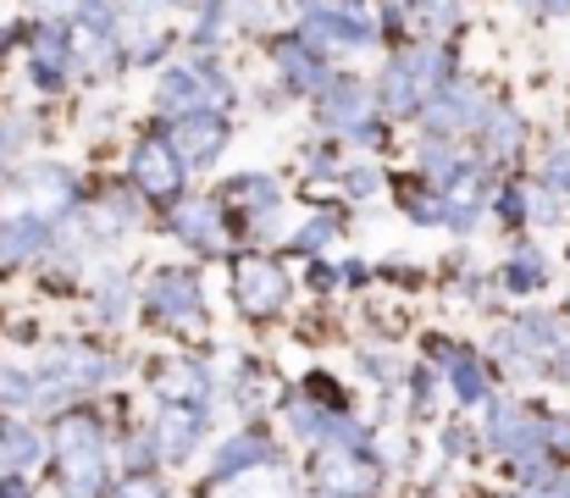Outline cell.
<instances>
[{"label": "cell", "instance_id": "6da1fadb", "mask_svg": "<svg viewBox=\"0 0 570 498\" xmlns=\"http://www.w3.org/2000/svg\"><path fill=\"white\" fill-rule=\"evenodd\" d=\"M449 78H454L449 50L432 45V39H410V45H399V50L387 56L382 84L372 89V95H377V106L387 111V117H415V111H421Z\"/></svg>", "mask_w": 570, "mask_h": 498}, {"label": "cell", "instance_id": "7a4b0ae2", "mask_svg": "<svg viewBox=\"0 0 570 498\" xmlns=\"http://www.w3.org/2000/svg\"><path fill=\"white\" fill-rule=\"evenodd\" d=\"M156 106L184 117V111H227L233 106V78L216 61H173L156 78Z\"/></svg>", "mask_w": 570, "mask_h": 498}, {"label": "cell", "instance_id": "3957f363", "mask_svg": "<svg viewBox=\"0 0 570 498\" xmlns=\"http://www.w3.org/2000/svg\"><path fill=\"white\" fill-rule=\"evenodd\" d=\"M56 460H61V488L72 498H95L106 488V443L95 421H67L56 438Z\"/></svg>", "mask_w": 570, "mask_h": 498}, {"label": "cell", "instance_id": "277c9868", "mask_svg": "<svg viewBox=\"0 0 570 498\" xmlns=\"http://www.w3.org/2000/svg\"><path fill=\"white\" fill-rule=\"evenodd\" d=\"M316 111H322V123H327V128H338V134H350V139H355L366 123H377V95H372L355 72H344V78L333 72V78L316 89Z\"/></svg>", "mask_w": 570, "mask_h": 498}, {"label": "cell", "instance_id": "5b68a950", "mask_svg": "<svg viewBox=\"0 0 570 498\" xmlns=\"http://www.w3.org/2000/svg\"><path fill=\"white\" fill-rule=\"evenodd\" d=\"M227 111H184V117H173V128H167V150L189 166H210L222 156V145H227Z\"/></svg>", "mask_w": 570, "mask_h": 498}, {"label": "cell", "instance_id": "8992f818", "mask_svg": "<svg viewBox=\"0 0 570 498\" xmlns=\"http://www.w3.org/2000/svg\"><path fill=\"white\" fill-rule=\"evenodd\" d=\"M482 95H476V84L471 78H449L426 106H421V117H426V128L438 134V139H454V134H476V123H482Z\"/></svg>", "mask_w": 570, "mask_h": 498}, {"label": "cell", "instance_id": "52a82bcc", "mask_svg": "<svg viewBox=\"0 0 570 498\" xmlns=\"http://www.w3.org/2000/svg\"><path fill=\"white\" fill-rule=\"evenodd\" d=\"M233 294H238V305L249 316H272V311L288 305V272L277 261H266V255H244L233 266Z\"/></svg>", "mask_w": 570, "mask_h": 498}, {"label": "cell", "instance_id": "ba28073f", "mask_svg": "<svg viewBox=\"0 0 570 498\" xmlns=\"http://www.w3.org/2000/svg\"><path fill=\"white\" fill-rule=\"evenodd\" d=\"M272 67H277V78H283V89H294V95H316L327 78H333V67H327V56L316 50V45H305L299 33H277L272 45Z\"/></svg>", "mask_w": 570, "mask_h": 498}, {"label": "cell", "instance_id": "9c48e42d", "mask_svg": "<svg viewBox=\"0 0 570 498\" xmlns=\"http://www.w3.org/2000/svg\"><path fill=\"white\" fill-rule=\"evenodd\" d=\"M145 300H150V316L167 322V328H199V316H205L199 283H194L189 272H161V277L145 289Z\"/></svg>", "mask_w": 570, "mask_h": 498}, {"label": "cell", "instance_id": "30bf717a", "mask_svg": "<svg viewBox=\"0 0 570 498\" xmlns=\"http://www.w3.org/2000/svg\"><path fill=\"white\" fill-rule=\"evenodd\" d=\"M134 183L156 199H173L184 188V162L167 150V139H139L134 145Z\"/></svg>", "mask_w": 570, "mask_h": 498}, {"label": "cell", "instance_id": "8fae6325", "mask_svg": "<svg viewBox=\"0 0 570 498\" xmlns=\"http://www.w3.org/2000/svg\"><path fill=\"white\" fill-rule=\"evenodd\" d=\"M538 427H543V421H538L532 410L499 404V410L488 416V443L504 449V455H515V460H532V455L543 449V432H538Z\"/></svg>", "mask_w": 570, "mask_h": 498}, {"label": "cell", "instance_id": "7c38bea8", "mask_svg": "<svg viewBox=\"0 0 570 498\" xmlns=\"http://www.w3.org/2000/svg\"><path fill=\"white\" fill-rule=\"evenodd\" d=\"M443 211H454V216H449L454 227H476V216L488 211V177L471 162H460L454 177L443 183Z\"/></svg>", "mask_w": 570, "mask_h": 498}, {"label": "cell", "instance_id": "4fadbf2b", "mask_svg": "<svg viewBox=\"0 0 570 498\" xmlns=\"http://www.w3.org/2000/svg\"><path fill=\"white\" fill-rule=\"evenodd\" d=\"M199 432H205V404H167V416H161V427H156L161 460H189Z\"/></svg>", "mask_w": 570, "mask_h": 498}, {"label": "cell", "instance_id": "5bb4252c", "mask_svg": "<svg viewBox=\"0 0 570 498\" xmlns=\"http://www.w3.org/2000/svg\"><path fill=\"white\" fill-rule=\"evenodd\" d=\"M460 17H465L460 0H404V6H399V22H404L415 39H432V45H443V39L460 28Z\"/></svg>", "mask_w": 570, "mask_h": 498}, {"label": "cell", "instance_id": "9a60e30c", "mask_svg": "<svg viewBox=\"0 0 570 498\" xmlns=\"http://www.w3.org/2000/svg\"><path fill=\"white\" fill-rule=\"evenodd\" d=\"M476 145H482V156H488V162H510V156H521L527 128H521V117H515V111L493 106V111H482V123H476Z\"/></svg>", "mask_w": 570, "mask_h": 498}, {"label": "cell", "instance_id": "2e32d148", "mask_svg": "<svg viewBox=\"0 0 570 498\" xmlns=\"http://www.w3.org/2000/svg\"><path fill=\"white\" fill-rule=\"evenodd\" d=\"M156 393H161L167 404H205V399H210V377H205L194 360H167V365L156 371Z\"/></svg>", "mask_w": 570, "mask_h": 498}, {"label": "cell", "instance_id": "e0dca14e", "mask_svg": "<svg viewBox=\"0 0 570 498\" xmlns=\"http://www.w3.org/2000/svg\"><path fill=\"white\" fill-rule=\"evenodd\" d=\"M322 488L355 498V494H372L377 477H372V466H361L355 455H344V443H333V449L322 455Z\"/></svg>", "mask_w": 570, "mask_h": 498}, {"label": "cell", "instance_id": "ac0fdd59", "mask_svg": "<svg viewBox=\"0 0 570 498\" xmlns=\"http://www.w3.org/2000/svg\"><path fill=\"white\" fill-rule=\"evenodd\" d=\"M266 460H272V443H266L261 432H238L233 443H222V455H216L210 477H216V482H233L244 466H266Z\"/></svg>", "mask_w": 570, "mask_h": 498}, {"label": "cell", "instance_id": "d6986e66", "mask_svg": "<svg viewBox=\"0 0 570 498\" xmlns=\"http://www.w3.org/2000/svg\"><path fill=\"white\" fill-rule=\"evenodd\" d=\"M173 233L199 244V250H216V244H222V222H216V211H210L205 199H189V205L173 211Z\"/></svg>", "mask_w": 570, "mask_h": 498}, {"label": "cell", "instance_id": "ffe728a7", "mask_svg": "<svg viewBox=\"0 0 570 498\" xmlns=\"http://www.w3.org/2000/svg\"><path fill=\"white\" fill-rule=\"evenodd\" d=\"M443 365H449V382H454V393H460L465 404H476V399L488 393V377H482V360H476L471 349H443Z\"/></svg>", "mask_w": 570, "mask_h": 498}, {"label": "cell", "instance_id": "44dd1931", "mask_svg": "<svg viewBox=\"0 0 570 498\" xmlns=\"http://www.w3.org/2000/svg\"><path fill=\"white\" fill-rule=\"evenodd\" d=\"M227 28H238L233 22V0H205L199 6V22H194V50H216L222 39H227Z\"/></svg>", "mask_w": 570, "mask_h": 498}, {"label": "cell", "instance_id": "7402d4cb", "mask_svg": "<svg viewBox=\"0 0 570 498\" xmlns=\"http://www.w3.org/2000/svg\"><path fill=\"white\" fill-rule=\"evenodd\" d=\"M227 199H244L249 211H277L283 194H277V183H272L266 172H244V177L227 183Z\"/></svg>", "mask_w": 570, "mask_h": 498}, {"label": "cell", "instance_id": "603a6c76", "mask_svg": "<svg viewBox=\"0 0 570 498\" xmlns=\"http://www.w3.org/2000/svg\"><path fill=\"white\" fill-rule=\"evenodd\" d=\"M39 238H45V227H39L33 216H11V222L0 227V261H22V255H33Z\"/></svg>", "mask_w": 570, "mask_h": 498}, {"label": "cell", "instance_id": "cb8c5ba5", "mask_svg": "<svg viewBox=\"0 0 570 498\" xmlns=\"http://www.w3.org/2000/svg\"><path fill=\"white\" fill-rule=\"evenodd\" d=\"M134 216H139V211H134V199H128V194H106V199L95 205V216H89V222H95V233H106V238H111V233L134 227Z\"/></svg>", "mask_w": 570, "mask_h": 498}, {"label": "cell", "instance_id": "d4e9b609", "mask_svg": "<svg viewBox=\"0 0 570 498\" xmlns=\"http://www.w3.org/2000/svg\"><path fill=\"white\" fill-rule=\"evenodd\" d=\"M504 277H510V289L532 294V289H543V283H549V266L538 261V250H521V255L510 261V272H504Z\"/></svg>", "mask_w": 570, "mask_h": 498}, {"label": "cell", "instance_id": "484cf974", "mask_svg": "<svg viewBox=\"0 0 570 498\" xmlns=\"http://www.w3.org/2000/svg\"><path fill=\"white\" fill-rule=\"evenodd\" d=\"M454 150H449V139H438V134H432V139H426V145H421V172H426V177H438V183H449V177H454Z\"/></svg>", "mask_w": 570, "mask_h": 498}, {"label": "cell", "instance_id": "4316f807", "mask_svg": "<svg viewBox=\"0 0 570 498\" xmlns=\"http://www.w3.org/2000/svg\"><path fill=\"white\" fill-rule=\"evenodd\" d=\"M0 455H6L11 466H33V460H39V438L22 432V427H6V432H0Z\"/></svg>", "mask_w": 570, "mask_h": 498}, {"label": "cell", "instance_id": "83f0119b", "mask_svg": "<svg viewBox=\"0 0 570 498\" xmlns=\"http://www.w3.org/2000/svg\"><path fill=\"white\" fill-rule=\"evenodd\" d=\"M333 233H338V216H316L305 233H294V250H299V255H316V250H322Z\"/></svg>", "mask_w": 570, "mask_h": 498}, {"label": "cell", "instance_id": "f1b7e54d", "mask_svg": "<svg viewBox=\"0 0 570 498\" xmlns=\"http://www.w3.org/2000/svg\"><path fill=\"white\" fill-rule=\"evenodd\" d=\"M288 427H294L299 438H322V432H327V416L311 410V404H288Z\"/></svg>", "mask_w": 570, "mask_h": 498}, {"label": "cell", "instance_id": "f546056e", "mask_svg": "<svg viewBox=\"0 0 570 498\" xmlns=\"http://www.w3.org/2000/svg\"><path fill=\"white\" fill-rule=\"evenodd\" d=\"M0 404H33V382L22 371H6L0 365Z\"/></svg>", "mask_w": 570, "mask_h": 498}, {"label": "cell", "instance_id": "4dcf8cb0", "mask_svg": "<svg viewBox=\"0 0 570 498\" xmlns=\"http://www.w3.org/2000/svg\"><path fill=\"white\" fill-rule=\"evenodd\" d=\"M111 498H167V488H161L156 477H145V471H134V477H128V482H122V488H117V494H111Z\"/></svg>", "mask_w": 570, "mask_h": 498}, {"label": "cell", "instance_id": "1f68e13d", "mask_svg": "<svg viewBox=\"0 0 570 498\" xmlns=\"http://www.w3.org/2000/svg\"><path fill=\"white\" fill-rule=\"evenodd\" d=\"M543 183L554 188V194H570V150H554L549 166H543Z\"/></svg>", "mask_w": 570, "mask_h": 498}, {"label": "cell", "instance_id": "d6a6232c", "mask_svg": "<svg viewBox=\"0 0 570 498\" xmlns=\"http://www.w3.org/2000/svg\"><path fill=\"white\" fill-rule=\"evenodd\" d=\"M100 311L117 322V316H128V283H106L100 289Z\"/></svg>", "mask_w": 570, "mask_h": 498}, {"label": "cell", "instance_id": "836d02e7", "mask_svg": "<svg viewBox=\"0 0 570 498\" xmlns=\"http://www.w3.org/2000/svg\"><path fill=\"white\" fill-rule=\"evenodd\" d=\"M382 183V172H372V166H355V172H350V177H344V188H350V194H355V199H361V194H372V188H377Z\"/></svg>", "mask_w": 570, "mask_h": 498}, {"label": "cell", "instance_id": "e575fe53", "mask_svg": "<svg viewBox=\"0 0 570 498\" xmlns=\"http://www.w3.org/2000/svg\"><path fill=\"white\" fill-rule=\"evenodd\" d=\"M532 216H538V222H560V199H554V188H549V194H543V188L532 194Z\"/></svg>", "mask_w": 570, "mask_h": 498}, {"label": "cell", "instance_id": "d590c367", "mask_svg": "<svg viewBox=\"0 0 570 498\" xmlns=\"http://www.w3.org/2000/svg\"><path fill=\"white\" fill-rule=\"evenodd\" d=\"M527 498H570V477H543V482H532Z\"/></svg>", "mask_w": 570, "mask_h": 498}, {"label": "cell", "instance_id": "8d00e7d4", "mask_svg": "<svg viewBox=\"0 0 570 498\" xmlns=\"http://www.w3.org/2000/svg\"><path fill=\"white\" fill-rule=\"evenodd\" d=\"M543 443H549V449H560V455H570V421H549Z\"/></svg>", "mask_w": 570, "mask_h": 498}, {"label": "cell", "instance_id": "74e56055", "mask_svg": "<svg viewBox=\"0 0 570 498\" xmlns=\"http://www.w3.org/2000/svg\"><path fill=\"white\" fill-rule=\"evenodd\" d=\"M538 17H570V0H538Z\"/></svg>", "mask_w": 570, "mask_h": 498}, {"label": "cell", "instance_id": "f35d334b", "mask_svg": "<svg viewBox=\"0 0 570 498\" xmlns=\"http://www.w3.org/2000/svg\"><path fill=\"white\" fill-rule=\"evenodd\" d=\"M560 371L570 377V343H560Z\"/></svg>", "mask_w": 570, "mask_h": 498}, {"label": "cell", "instance_id": "ab89813d", "mask_svg": "<svg viewBox=\"0 0 570 498\" xmlns=\"http://www.w3.org/2000/svg\"><path fill=\"white\" fill-rule=\"evenodd\" d=\"M161 6H194V11H199V6H205V0H161Z\"/></svg>", "mask_w": 570, "mask_h": 498}, {"label": "cell", "instance_id": "60d3db41", "mask_svg": "<svg viewBox=\"0 0 570 498\" xmlns=\"http://www.w3.org/2000/svg\"><path fill=\"white\" fill-rule=\"evenodd\" d=\"M6 150H11V139H6V128H0V156H6Z\"/></svg>", "mask_w": 570, "mask_h": 498}, {"label": "cell", "instance_id": "b9f144b4", "mask_svg": "<svg viewBox=\"0 0 570 498\" xmlns=\"http://www.w3.org/2000/svg\"><path fill=\"white\" fill-rule=\"evenodd\" d=\"M299 6H305V11H311V6H327V0H299Z\"/></svg>", "mask_w": 570, "mask_h": 498}]
</instances>
